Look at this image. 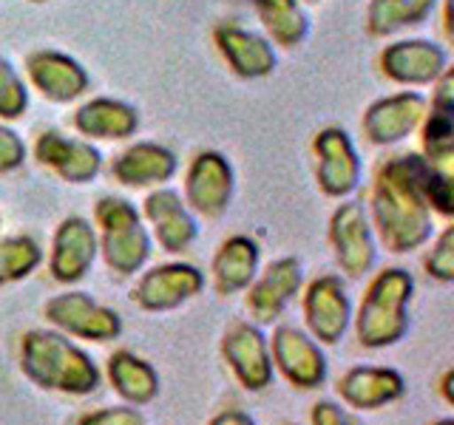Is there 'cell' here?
I'll use <instances>...</instances> for the list:
<instances>
[{
    "label": "cell",
    "instance_id": "6da1fadb",
    "mask_svg": "<svg viewBox=\"0 0 454 425\" xmlns=\"http://www.w3.org/2000/svg\"><path fill=\"white\" fill-rule=\"evenodd\" d=\"M423 156H395L380 165L372 188V230L389 252L401 255L432 238V207L423 196Z\"/></svg>",
    "mask_w": 454,
    "mask_h": 425
},
{
    "label": "cell",
    "instance_id": "7a4b0ae2",
    "mask_svg": "<svg viewBox=\"0 0 454 425\" xmlns=\"http://www.w3.org/2000/svg\"><path fill=\"white\" fill-rule=\"evenodd\" d=\"M20 372L43 391L89 397L103 372L91 354L57 329H32L20 337Z\"/></svg>",
    "mask_w": 454,
    "mask_h": 425
},
{
    "label": "cell",
    "instance_id": "3957f363",
    "mask_svg": "<svg viewBox=\"0 0 454 425\" xmlns=\"http://www.w3.org/2000/svg\"><path fill=\"white\" fill-rule=\"evenodd\" d=\"M411 292H415V278L401 267L383 269L369 281L355 318V335L364 349H389L406 337Z\"/></svg>",
    "mask_w": 454,
    "mask_h": 425
},
{
    "label": "cell",
    "instance_id": "277c9868",
    "mask_svg": "<svg viewBox=\"0 0 454 425\" xmlns=\"http://www.w3.org/2000/svg\"><path fill=\"white\" fill-rule=\"evenodd\" d=\"M94 221L99 227L97 250L103 252L106 267L120 278L137 275L151 259V236L142 227L139 210L125 198L106 196L94 207Z\"/></svg>",
    "mask_w": 454,
    "mask_h": 425
},
{
    "label": "cell",
    "instance_id": "5b68a950",
    "mask_svg": "<svg viewBox=\"0 0 454 425\" xmlns=\"http://www.w3.org/2000/svg\"><path fill=\"white\" fill-rule=\"evenodd\" d=\"M43 315L57 332L94 344H108L122 335V318L111 306L97 304L89 292H60L46 301Z\"/></svg>",
    "mask_w": 454,
    "mask_h": 425
},
{
    "label": "cell",
    "instance_id": "8992f818",
    "mask_svg": "<svg viewBox=\"0 0 454 425\" xmlns=\"http://www.w3.org/2000/svg\"><path fill=\"white\" fill-rule=\"evenodd\" d=\"M222 358L241 389L262 394L273 386L276 368L270 360V340L255 323L236 321L222 335Z\"/></svg>",
    "mask_w": 454,
    "mask_h": 425
},
{
    "label": "cell",
    "instance_id": "52a82bcc",
    "mask_svg": "<svg viewBox=\"0 0 454 425\" xmlns=\"http://www.w3.org/2000/svg\"><path fill=\"white\" fill-rule=\"evenodd\" d=\"M330 244L347 278L358 281L378 261V241L366 210L358 202L340 205L330 219Z\"/></svg>",
    "mask_w": 454,
    "mask_h": 425
},
{
    "label": "cell",
    "instance_id": "ba28073f",
    "mask_svg": "<svg viewBox=\"0 0 454 425\" xmlns=\"http://www.w3.org/2000/svg\"><path fill=\"white\" fill-rule=\"evenodd\" d=\"M270 360L276 372L298 391H312L324 386L330 363L321 344L295 326H278L270 340Z\"/></svg>",
    "mask_w": 454,
    "mask_h": 425
},
{
    "label": "cell",
    "instance_id": "9c48e42d",
    "mask_svg": "<svg viewBox=\"0 0 454 425\" xmlns=\"http://www.w3.org/2000/svg\"><path fill=\"white\" fill-rule=\"evenodd\" d=\"M304 321L316 344L335 346L352 321V301L338 275H321L304 292Z\"/></svg>",
    "mask_w": 454,
    "mask_h": 425
},
{
    "label": "cell",
    "instance_id": "30bf717a",
    "mask_svg": "<svg viewBox=\"0 0 454 425\" xmlns=\"http://www.w3.org/2000/svg\"><path fill=\"white\" fill-rule=\"evenodd\" d=\"M205 290L202 269L193 264H160L148 269L131 290V301L145 312H170Z\"/></svg>",
    "mask_w": 454,
    "mask_h": 425
},
{
    "label": "cell",
    "instance_id": "8fae6325",
    "mask_svg": "<svg viewBox=\"0 0 454 425\" xmlns=\"http://www.w3.org/2000/svg\"><path fill=\"white\" fill-rule=\"evenodd\" d=\"M233 196V170L222 153H199L184 176V202H188L199 216L219 219L231 207Z\"/></svg>",
    "mask_w": 454,
    "mask_h": 425
},
{
    "label": "cell",
    "instance_id": "7c38bea8",
    "mask_svg": "<svg viewBox=\"0 0 454 425\" xmlns=\"http://www.w3.org/2000/svg\"><path fill=\"white\" fill-rule=\"evenodd\" d=\"M97 233L91 221L68 216L57 224L51 238L49 273L57 283H77L85 278L97 259Z\"/></svg>",
    "mask_w": 454,
    "mask_h": 425
},
{
    "label": "cell",
    "instance_id": "4fadbf2b",
    "mask_svg": "<svg viewBox=\"0 0 454 425\" xmlns=\"http://www.w3.org/2000/svg\"><path fill=\"white\" fill-rule=\"evenodd\" d=\"M316 179L318 188L333 196V198H344L355 188H358L361 179V162L358 153H355L352 139L347 131L340 128H326L316 136Z\"/></svg>",
    "mask_w": 454,
    "mask_h": 425
},
{
    "label": "cell",
    "instance_id": "5bb4252c",
    "mask_svg": "<svg viewBox=\"0 0 454 425\" xmlns=\"http://www.w3.org/2000/svg\"><path fill=\"white\" fill-rule=\"evenodd\" d=\"M304 273L298 259H278L273 264H267L262 275H255L253 283L247 287V309L250 315L259 323H273L281 318V312L287 309V304L301 292Z\"/></svg>",
    "mask_w": 454,
    "mask_h": 425
},
{
    "label": "cell",
    "instance_id": "9a60e30c",
    "mask_svg": "<svg viewBox=\"0 0 454 425\" xmlns=\"http://www.w3.org/2000/svg\"><path fill=\"white\" fill-rule=\"evenodd\" d=\"M335 391L355 411H378L401 400L406 394V380L389 366H355L340 375Z\"/></svg>",
    "mask_w": 454,
    "mask_h": 425
},
{
    "label": "cell",
    "instance_id": "2e32d148",
    "mask_svg": "<svg viewBox=\"0 0 454 425\" xmlns=\"http://www.w3.org/2000/svg\"><path fill=\"white\" fill-rule=\"evenodd\" d=\"M35 156L43 167L54 170L57 176L71 184L91 182L103 167V156H99L97 148H91L89 142L68 139L57 131H46L37 136Z\"/></svg>",
    "mask_w": 454,
    "mask_h": 425
},
{
    "label": "cell",
    "instance_id": "e0dca14e",
    "mask_svg": "<svg viewBox=\"0 0 454 425\" xmlns=\"http://www.w3.org/2000/svg\"><path fill=\"white\" fill-rule=\"evenodd\" d=\"M449 54L437 42L429 40H403L395 42L380 54L383 74L403 85H426L434 82L446 71Z\"/></svg>",
    "mask_w": 454,
    "mask_h": 425
},
{
    "label": "cell",
    "instance_id": "ac0fdd59",
    "mask_svg": "<svg viewBox=\"0 0 454 425\" xmlns=\"http://www.w3.org/2000/svg\"><path fill=\"white\" fill-rule=\"evenodd\" d=\"M426 113V99L415 91H403L378 103L366 111L364 134L372 145H395L418 128Z\"/></svg>",
    "mask_w": 454,
    "mask_h": 425
},
{
    "label": "cell",
    "instance_id": "d6986e66",
    "mask_svg": "<svg viewBox=\"0 0 454 425\" xmlns=\"http://www.w3.org/2000/svg\"><path fill=\"white\" fill-rule=\"evenodd\" d=\"M142 216L151 221L153 236L165 252H184L196 241V219L182 205V196L176 190H153L145 198Z\"/></svg>",
    "mask_w": 454,
    "mask_h": 425
},
{
    "label": "cell",
    "instance_id": "ffe728a7",
    "mask_svg": "<svg viewBox=\"0 0 454 425\" xmlns=\"http://www.w3.org/2000/svg\"><path fill=\"white\" fill-rule=\"evenodd\" d=\"M28 80L51 103H71L89 89V74L82 66L60 51H35L26 60Z\"/></svg>",
    "mask_w": 454,
    "mask_h": 425
},
{
    "label": "cell",
    "instance_id": "44dd1931",
    "mask_svg": "<svg viewBox=\"0 0 454 425\" xmlns=\"http://www.w3.org/2000/svg\"><path fill=\"white\" fill-rule=\"evenodd\" d=\"M259 261L262 250L250 236H231L227 241H222V247L213 255V287H216L219 295L245 292L253 278L259 275Z\"/></svg>",
    "mask_w": 454,
    "mask_h": 425
},
{
    "label": "cell",
    "instance_id": "7402d4cb",
    "mask_svg": "<svg viewBox=\"0 0 454 425\" xmlns=\"http://www.w3.org/2000/svg\"><path fill=\"white\" fill-rule=\"evenodd\" d=\"M106 377L111 389L117 391L128 406H148L160 397V372L139 354L117 349L106 363Z\"/></svg>",
    "mask_w": 454,
    "mask_h": 425
},
{
    "label": "cell",
    "instance_id": "603a6c76",
    "mask_svg": "<svg viewBox=\"0 0 454 425\" xmlns=\"http://www.w3.org/2000/svg\"><path fill=\"white\" fill-rule=\"evenodd\" d=\"M176 174V156L153 142H139V145L120 153L111 165V176L125 188H151L162 184Z\"/></svg>",
    "mask_w": 454,
    "mask_h": 425
},
{
    "label": "cell",
    "instance_id": "cb8c5ba5",
    "mask_svg": "<svg viewBox=\"0 0 454 425\" xmlns=\"http://www.w3.org/2000/svg\"><path fill=\"white\" fill-rule=\"evenodd\" d=\"M437 91L432 99V113L423 125V151L434 167L449 170L451 153H454V94H451V68H446L437 80Z\"/></svg>",
    "mask_w": 454,
    "mask_h": 425
},
{
    "label": "cell",
    "instance_id": "d4e9b609",
    "mask_svg": "<svg viewBox=\"0 0 454 425\" xmlns=\"http://www.w3.org/2000/svg\"><path fill=\"white\" fill-rule=\"evenodd\" d=\"M216 46L239 77H264L276 68L273 46L259 35L245 32L239 26H219Z\"/></svg>",
    "mask_w": 454,
    "mask_h": 425
},
{
    "label": "cell",
    "instance_id": "484cf974",
    "mask_svg": "<svg viewBox=\"0 0 454 425\" xmlns=\"http://www.w3.org/2000/svg\"><path fill=\"white\" fill-rule=\"evenodd\" d=\"M139 117L131 105L120 103V99H91L74 113V128L82 136L94 139H125L137 131Z\"/></svg>",
    "mask_w": 454,
    "mask_h": 425
},
{
    "label": "cell",
    "instance_id": "4316f807",
    "mask_svg": "<svg viewBox=\"0 0 454 425\" xmlns=\"http://www.w3.org/2000/svg\"><path fill=\"white\" fill-rule=\"evenodd\" d=\"M255 9L278 46L293 49L307 37V14L295 0H255Z\"/></svg>",
    "mask_w": 454,
    "mask_h": 425
},
{
    "label": "cell",
    "instance_id": "83f0119b",
    "mask_svg": "<svg viewBox=\"0 0 454 425\" xmlns=\"http://www.w3.org/2000/svg\"><path fill=\"white\" fill-rule=\"evenodd\" d=\"M434 0H372L366 14L369 35H389L401 26H415L432 12Z\"/></svg>",
    "mask_w": 454,
    "mask_h": 425
},
{
    "label": "cell",
    "instance_id": "f1b7e54d",
    "mask_svg": "<svg viewBox=\"0 0 454 425\" xmlns=\"http://www.w3.org/2000/svg\"><path fill=\"white\" fill-rule=\"evenodd\" d=\"M43 250L32 236L0 238V287L28 278L40 267Z\"/></svg>",
    "mask_w": 454,
    "mask_h": 425
},
{
    "label": "cell",
    "instance_id": "f546056e",
    "mask_svg": "<svg viewBox=\"0 0 454 425\" xmlns=\"http://www.w3.org/2000/svg\"><path fill=\"white\" fill-rule=\"evenodd\" d=\"M28 105L26 85L6 60H0V120H18Z\"/></svg>",
    "mask_w": 454,
    "mask_h": 425
},
{
    "label": "cell",
    "instance_id": "4dcf8cb0",
    "mask_svg": "<svg viewBox=\"0 0 454 425\" xmlns=\"http://www.w3.org/2000/svg\"><path fill=\"white\" fill-rule=\"evenodd\" d=\"M426 273L440 283L454 281V227H446L443 233L434 238L432 250L426 252Z\"/></svg>",
    "mask_w": 454,
    "mask_h": 425
},
{
    "label": "cell",
    "instance_id": "1f68e13d",
    "mask_svg": "<svg viewBox=\"0 0 454 425\" xmlns=\"http://www.w3.org/2000/svg\"><path fill=\"white\" fill-rule=\"evenodd\" d=\"M77 425H145V417L137 406H111L82 414Z\"/></svg>",
    "mask_w": 454,
    "mask_h": 425
},
{
    "label": "cell",
    "instance_id": "d6a6232c",
    "mask_svg": "<svg viewBox=\"0 0 454 425\" xmlns=\"http://www.w3.org/2000/svg\"><path fill=\"white\" fill-rule=\"evenodd\" d=\"M26 159V145L23 139L12 131V128L0 125V174H12L18 170Z\"/></svg>",
    "mask_w": 454,
    "mask_h": 425
},
{
    "label": "cell",
    "instance_id": "836d02e7",
    "mask_svg": "<svg viewBox=\"0 0 454 425\" xmlns=\"http://www.w3.org/2000/svg\"><path fill=\"white\" fill-rule=\"evenodd\" d=\"M309 425H358L333 400H318L309 411Z\"/></svg>",
    "mask_w": 454,
    "mask_h": 425
},
{
    "label": "cell",
    "instance_id": "e575fe53",
    "mask_svg": "<svg viewBox=\"0 0 454 425\" xmlns=\"http://www.w3.org/2000/svg\"><path fill=\"white\" fill-rule=\"evenodd\" d=\"M207 425H255V420L247 414V411H239V408H227V411H219L216 417H213Z\"/></svg>",
    "mask_w": 454,
    "mask_h": 425
},
{
    "label": "cell",
    "instance_id": "d590c367",
    "mask_svg": "<svg viewBox=\"0 0 454 425\" xmlns=\"http://www.w3.org/2000/svg\"><path fill=\"white\" fill-rule=\"evenodd\" d=\"M451 382H454V372L451 368H446L443 372V377H440V394H443V403L446 406H454V391H451Z\"/></svg>",
    "mask_w": 454,
    "mask_h": 425
},
{
    "label": "cell",
    "instance_id": "8d00e7d4",
    "mask_svg": "<svg viewBox=\"0 0 454 425\" xmlns=\"http://www.w3.org/2000/svg\"><path fill=\"white\" fill-rule=\"evenodd\" d=\"M432 425H454V420L451 417H443V420H434Z\"/></svg>",
    "mask_w": 454,
    "mask_h": 425
},
{
    "label": "cell",
    "instance_id": "74e56055",
    "mask_svg": "<svg viewBox=\"0 0 454 425\" xmlns=\"http://www.w3.org/2000/svg\"><path fill=\"white\" fill-rule=\"evenodd\" d=\"M284 425H295V422H284Z\"/></svg>",
    "mask_w": 454,
    "mask_h": 425
},
{
    "label": "cell",
    "instance_id": "f35d334b",
    "mask_svg": "<svg viewBox=\"0 0 454 425\" xmlns=\"http://www.w3.org/2000/svg\"><path fill=\"white\" fill-rule=\"evenodd\" d=\"M35 4H43V0H35Z\"/></svg>",
    "mask_w": 454,
    "mask_h": 425
}]
</instances>
